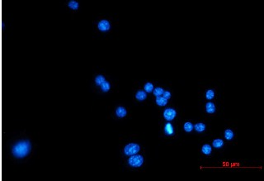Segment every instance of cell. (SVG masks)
Instances as JSON below:
<instances>
[{
  "label": "cell",
  "instance_id": "obj_8",
  "mask_svg": "<svg viewBox=\"0 0 264 181\" xmlns=\"http://www.w3.org/2000/svg\"><path fill=\"white\" fill-rule=\"evenodd\" d=\"M135 98L138 101H144L147 98V94L145 90H138L135 94Z\"/></svg>",
  "mask_w": 264,
  "mask_h": 181
},
{
  "label": "cell",
  "instance_id": "obj_21",
  "mask_svg": "<svg viewBox=\"0 0 264 181\" xmlns=\"http://www.w3.org/2000/svg\"><path fill=\"white\" fill-rule=\"evenodd\" d=\"M206 98L209 99V100H211L214 98V92L213 89H209V90L206 91Z\"/></svg>",
  "mask_w": 264,
  "mask_h": 181
},
{
  "label": "cell",
  "instance_id": "obj_5",
  "mask_svg": "<svg viewBox=\"0 0 264 181\" xmlns=\"http://www.w3.org/2000/svg\"><path fill=\"white\" fill-rule=\"evenodd\" d=\"M98 28L99 31H101L102 32H108L111 29V23L108 20L106 19H102V20L99 21L98 23Z\"/></svg>",
  "mask_w": 264,
  "mask_h": 181
},
{
  "label": "cell",
  "instance_id": "obj_13",
  "mask_svg": "<svg viewBox=\"0 0 264 181\" xmlns=\"http://www.w3.org/2000/svg\"><path fill=\"white\" fill-rule=\"evenodd\" d=\"M100 88H101V89H102V92L106 93V92H108V91L111 89V84H110V83H109L108 81L106 80L100 85Z\"/></svg>",
  "mask_w": 264,
  "mask_h": 181
},
{
  "label": "cell",
  "instance_id": "obj_10",
  "mask_svg": "<svg viewBox=\"0 0 264 181\" xmlns=\"http://www.w3.org/2000/svg\"><path fill=\"white\" fill-rule=\"evenodd\" d=\"M201 152L204 155H211V152H212V148H211V145L205 144L204 146H202V147H201Z\"/></svg>",
  "mask_w": 264,
  "mask_h": 181
},
{
  "label": "cell",
  "instance_id": "obj_16",
  "mask_svg": "<svg viewBox=\"0 0 264 181\" xmlns=\"http://www.w3.org/2000/svg\"><path fill=\"white\" fill-rule=\"evenodd\" d=\"M194 129L197 132H202L206 130V125L203 122H198L194 126Z\"/></svg>",
  "mask_w": 264,
  "mask_h": 181
},
{
  "label": "cell",
  "instance_id": "obj_12",
  "mask_svg": "<svg viewBox=\"0 0 264 181\" xmlns=\"http://www.w3.org/2000/svg\"><path fill=\"white\" fill-rule=\"evenodd\" d=\"M68 7L72 10H78L79 8V4L75 0H70L68 2Z\"/></svg>",
  "mask_w": 264,
  "mask_h": 181
},
{
  "label": "cell",
  "instance_id": "obj_11",
  "mask_svg": "<svg viewBox=\"0 0 264 181\" xmlns=\"http://www.w3.org/2000/svg\"><path fill=\"white\" fill-rule=\"evenodd\" d=\"M155 102H156V104L158 105V106H165V105H167L168 104V100L164 98L163 96H159V97H157L156 98V99H155Z\"/></svg>",
  "mask_w": 264,
  "mask_h": 181
},
{
  "label": "cell",
  "instance_id": "obj_3",
  "mask_svg": "<svg viewBox=\"0 0 264 181\" xmlns=\"http://www.w3.org/2000/svg\"><path fill=\"white\" fill-rule=\"evenodd\" d=\"M140 151V146L137 143H129L124 147V154L128 156L138 154Z\"/></svg>",
  "mask_w": 264,
  "mask_h": 181
},
{
  "label": "cell",
  "instance_id": "obj_19",
  "mask_svg": "<svg viewBox=\"0 0 264 181\" xmlns=\"http://www.w3.org/2000/svg\"><path fill=\"white\" fill-rule=\"evenodd\" d=\"M164 89L161 87H156L154 89V90H153V93H154V95L156 96V97H159V96H161L163 95L164 94Z\"/></svg>",
  "mask_w": 264,
  "mask_h": 181
},
{
  "label": "cell",
  "instance_id": "obj_2",
  "mask_svg": "<svg viewBox=\"0 0 264 181\" xmlns=\"http://www.w3.org/2000/svg\"><path fill=\"white\" fill-rule=\"evenodd\" d=\"M128 164L130 166L134 168H139L144 164V157L141 155L135 154L130 155L128 159Z\"/></svg>",
  "mask_w": 264,
  "mask_h": 181
},
{
  "label": "cell",
  "instance_id": "obj_18",
  "mask_svg": "<svg viewBox=\"0 0 264 181\" xmlns=\"http://www.w3.org/2000/svg\"><path fill=\"white\" fill-rule=\"evenodd\" d=\"M183 128H184L185 131H187V132H191L192 130H193V128H194V126L193 124L190 122H185L184 125H183Z\"/></svg>",
  "mask_w": 264,
  "mask_h": 181
},
{
  "label": "cell",
  "instance_id": "obj_17",
  "mask_svg": "<svg viewBox=\"0 0 264 181\" xmlns=\"http://www.w3.org/2000/svg\"><path fill=\"white\" fill-rule=\"evenodd\" d=\"M106 81V79L104 77V75H102V74H98V75H97L95 78V84L98 85V86H100L101 84Z\"/></svg>",
  "mask_w": 264,
  "mask_h": 181
},
{
  "label": "cell",
  "instance_id": "obj_15",
  "mask_svg": "<svg viewBox=\"0 0 264 181\" xmlns=\"http://www.w3.org/2000/svg\"><path fill=\"white\" fill-rule=\"evenodd\" d=\"M212 146H213L214 148H216V149H220V148L223 147V146H224V141H223V140H221V139H215V140H214L213 142H212Z\"/></svg>",
  "mask_w": 264,
  "mask_h": 181
},
{
  "label": "cell",
  "instance_id": "obj_9",
  "mask_svg": "<svg viewBox=\"0 0 264 181\" xmlns=\"http://www.w3.org/2000/svg\"><path fill=\"white\" fill-rule=\"evenodd\" d=\"M215 109H216L215 108V105L213 103L209 102V103L206 104V113H214V112H215Z\"/></svg>",
  "mask_w": 264,
  "mask_h": 181
},
{
  "label": "cell",
  "instance_id": "obj_4",
  "mask_svg": "<svg viewBox=\"0 0 264 181\" xmlns=\"http://www.w3.org/2000/svg\"><path fill=\"white\" fill-rule=\"evenodd\" d=\"M176 116H177V112L172 107H168L164 111V117L165 120L168 121V122L173 120Z\"/></svg>",
  "mask_w": 264,
  "mask_h": 181
},
{
  "label": "cell",
  "instance_id": "obj_22",
  "mask_svg": "<svg viewBox=\"0 0 264 181\" xmlns=\"http://www.w3.org/2000/svg\"><path fill=\"white\" fill-rule=\"evenodd\" d=\"M171 93L169 91H164V94H163V97L165 98L167 100H168L170 98H171Z\"/></svg>",
  "mask_w": 264,
  "mask_h": 181
},
{
  "label": "cell",
  "instance_id": "obj_7",
  "mask_svg": "<svg viewBox=\"0 0 264 181\" xmlns=\"http://www.w3.org/2000/svg\"><path fill=\"white\" fill-rule=\"evenodd\" d=\"M164 130V133L167 136L170 137V136H172V135L174 134V128H173V126L170 122H168V123L165 124Z\"/></svg>",
  "mask_w": 264,
  "mask_h": 181
},
{
  "label": "cell",
  "instance_id": "obj_6",
  "mask_svg": "<svg viewBox=\"0 0 264 181\" xmlns=\"http://www.w3.org/2000/svg\"><path fill=\"white\" fill-rule=\"evenodd\" d=\"M116 115L119 118L125 117L127 115V110H126V108L124 107H122V106L116 107Z\"/></svg>",
  "mask_w": 264,
  "mask_h": 181
},
{
  "label": "cell",
  "instance_id": "obj_1",
  "mask_svg": "<svg viewBox=\"0 0 264 181\" xmlns=\"http://www.w3.org/2000/svg\"><path fill=\"white\" fill-rule=\"evenodd\" d=\"M32 151V144L28 140H22L16 142L12 148V153L16 158L26 157Z\"/></svg>",
  "mask_w": 264,
  "mask_h": 181
},
{
  "label": "cell",
  "instance_id": "obj_14",
  "mask_svg": "<svg viewBox=\"0 0 264 181\" xmlns=\"http://www.w3.org/2000/svg\"><path fill=\"white\" fill-rule=\"evenodd\" d=\"M234 137V131H232L231 129H227V130H225L224 131V138L228 140V141H230L232 140Z\"/></svg>",
  "mask_w": 264,
  "mask_h": 181
},
{
  "label": "cell",
  "instance_id": "obj_20",
  "mask_svg": "<svg viewBox=\"0 0 264 181\" xmlns=\"http://www.w3.org/2000/svg\"><path fill=\"white\" fill-rule=\"evenodd\" d=\"M144 89H145V91L146 93H151L152 91L154 90V84H152L151 82H147V83L145 84Z\"/></svg>",
  "mask_w": 264,
  "mask_h": 181
}]
</instances>
